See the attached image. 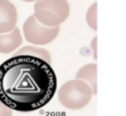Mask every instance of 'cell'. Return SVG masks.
<instances>
[{"mask_svg":"<svg viewBox=\"0 0 126 116\" xmlns=\"http://www.w3.org/2000/svg\"><path fill=\"white\" fill-rule=\"evenodd\" d=\"M13 113H12V110L8 109L6 106L0 102V116H12Z\"/></svg>","mask_w":126,"mask_h":116,"instance_id":"30bf717a","label":"cell"},{"mask_svg":"<svg viewBox=\"0 0 126 116\" xmlns=\"http://www.w3.org/2000/svg\"><path fill=\"white\" fill-rule=\"evenodd\" d=\"M96 37H94V39H93V42H92V44L91 45H93V50H94V59H97V56H96Z\"/></svg>","mask_w":126,"mask_h":116,"instance_id":"8fae6325","label":"cell"},{"mask_svg":"<svg viewBox=\"0 0 126 116\" xmlns=\"http://www.w3.org/2000/svg\"><path fill=\"white\" fill-rule=\"evenodd\" d=\"M92 92L87 83L82 80H70L60 87L58 100L67 109L79 110L86 107L90 102Z\"/></svg>","mask_w":126,"mask_h":116,"instance_id":"3957f363","label":"cell"},{"mask_svg":"<svg viewBox=\"0 0 126 116\" xmlns=\"http://www.w3.org/2000/svg\"><path fill=\"white\" fill-rule=\"evenodd\" d=\"M22 43V36L18 28H15L9 33L0 34V52L9 54L17 49Z\"/></svg>","mask_w":126,"mask_h":116,"instance_id":"8992f818","label":"cell"},{"mask_svg":"<svg viewBox=\"0 0 126 116\" xmlns=\"http://www.w3.org/2000/svg\"><path fill=\"white\" fill-rule=\"evenodd\" d=\"M96 7L97 3H94L92 6L89 8L87 12V23L89 25V27L92 28L93 30H97V23H96Z\"/></svg>","mask_w":126,"mask_h":116,"instance_id":"9c48e42d","label":"cell"},{"mask_svg":"<svg viewBox=\"0 0 126 116\" xmlns=\"http://www.w3.org/2000/svg\"><path fill=\"white\" fill-rule=\"evenodd\" d=\"M25 38L37 45H45L53 41L59 34V27H47L37 22L34 14L27 19L23 26Z\"/></svg>","mask_w":126,"mask_h":116,"instance_id":"277c9868","label":"cell"},{"mask_svg":"<svg viewBox=\"0 0 126 116\" xmlns=\"http://www.w3.org/2000/svg\"><path fill=\"white\" fill-rule=\"evenodd\" d=\"M16 56H31V57H36L39 58V59L44 60L45 62H47L48 64L51 65V56L49 54V51L45 49V48H39V47H35V46H31V45H27L22 47L21 49H19L18 51H16L13 55V57Z\"/></svg>","mask_w":126,"mask_h":116,"instance_id":"ba28073f","label":"cell"},{"mask_svg":"<svg viewBox=\"0 0 126 116\" xmlns=\"http://www.w3.org/2000/svg\"><path fill=\"white\" fill-rule=\"evenodd\" d=\"M69 15L67 0H36L34 17L47 27H59Z\"/></svg>","mask_w":126,"mask_h":116,"instance_id":"7a4b0ae2","label":"cell"},{"mask_svg":"<svg viewBox=\"0 0 126 116\" xmlns=\"http://www.w3.org/2000/svg\"><path fill=\"white\" fill-rule=\"evenodd\" d=\"M22 1H26V2H33L34 0H22Z\"/></svg>","mask_w":126,"mask_h":116,"instance_id":"7c38bea8","label":"cell"},{"mask_svg":"<svg viewBox=\"0 0 126 116\" xmlns=\"http://www.w3.org/2000/svg\"><path fill=\"white\" fill-rule=\"evenodd\" d=\"M97 66L96 64H88L79 70L77 74L78 80H82L90 87L92 94L97 93Z\"/></svg>","mask_w":126,"mask_h":116,"instance_id":"52a82bcc","label":"cell"},{"mask_svg":"<svg viewBox=\"0 0 126 116\" xmlns=\"http://www.w3.org/2000/svg\"><path fill=\"white\" fill-rule=\"evenodd\" d=\"M18 13L8 0H0V33H7L16 28Z\"/></svg>","mask_w":126,"mask_h":116,"instance_id":"5b68a950","label":"cell"},{"mask_svg":"<svg viewBox=\"0 0 126 116\" xmlns=\"http://www.w3.org/2000/svg\"><path fill=\"white\" fill-rule=\"evenodd\" d=\"M56 89L53 68L39 58L16 56L0 65V102L10 110H38L51 102Z\"/></svg>","mask_w":126,"mask_h":116,"instance_id":"6da1fadb","label":"cell"}]
</instances>
